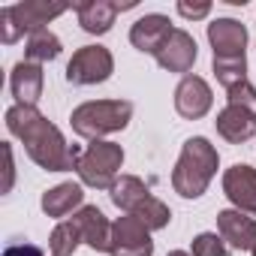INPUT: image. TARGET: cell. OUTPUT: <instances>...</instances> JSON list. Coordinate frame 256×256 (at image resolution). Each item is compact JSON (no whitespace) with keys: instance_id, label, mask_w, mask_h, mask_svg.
<instances>
[{"instance_id":"obj_1","label":"cell","mask_w":256,"mask_h":256,"mask_svg":"<svg viewBox=\"0 0 256 256\" xmlns=\"http://www.w3.org/2000/svg\"><path fill=\"white\" fill-rule=\"evenodd\" d=\"M6 130L24 145L28 157L46 172H70L78 166L82 151L66 145L64 133L36 108V106H10L6 108Z\"/></svg>"},{"instance_id":"obj_2","label":"cell","mask_w":256,"mask_h":256,"mask_svg":"<svg viewBox=\"0 0 256 256\" xmlns=\"http://www.w3.org/2000/svg\"><path fill=\"white\" fill-rule=\"evenodd\" d=\"M217 163H220V154L217 148L205 139V136H193L184 142L181 148V157L172 169V187L178 196L184 199H199L211 178L217 175Z\"/></svg>"},{"instance_id":"obj_3","label":"cell","mask_w":256,"mask_h":256,"mask_svg":"<svg viewBox=\"0 0 256 256\" xmlns=\"http://www.w3.org/2000/svg\"><path fill=\"white\" fill-rule=\"evenodd\" d=\"M133 118V102L130 100H90L82 102L78 108H72L70 124H72V133L90 142H100L108 133L124 130Z\"/></svg>"},{"instance_id":"obj_4","label":"cell","mask_w":256,"mask_h":256,"mask_svg":"<svg viewBox=\"0 0 256 256\" xmlns=\"http://www.w3.org/2000/svg\"><path fill=\"white\" fill-rule=\"evenodd\" d=\"M70 6L66 4H42V0H24V4H16V6H4L0 10V40L4 46H12L18 42L24 34H36V30H46V24L58 16H64Z\"/></svg>"},{"instance_id":"obj_5","label":"cell","mask_w":256,"mask_h":256,"mask_svg":"<svg viewBox=\"0 0 256 256\" xmlns=\"http://www.w3.org/2000/svg\"><path fill=\"white\" fill-rule=\"evenodd\" d=\"M124 166V148L118 142H90L82 157H78V178L82 184L94 187V190H112L118 181V172Z\"/></svg>"},{"instance_id":"obj_6","label":"cell","mask_w":256,"mask_h":256,"mask_svg":"<svg viewBox=\"0 0 256 256\" xmlns=\"http://www.w3.org/2000/svg\"><path fill=\"white\" fill-rule=\"evenodd\" d=\"M114 72V58L106 46H82L72 60L66 64V82L70 84H100Z\"/></svg>"},{"instance_id":"obj_7","label":"cell","mask_w":256,"mask_h":256,"mask_svg":"<svg viewBox=\"0 0 256 256\" xmlns=\"http://www.w3.org/2000/svg\"><path fill=\"white\" fill-rule=\"evenodd\" d=\"M108 256H154L151 229L136 220L133 214H124L112 223V250Z\"/></svg>"},{"instance_id":"obj_8","label":"cell","mask_w":256,"mask_h":256,"mask_svg":"<svg viewBox=\"0 0 256 256\" xmlns=\"http://www.w3.org/2000/svg\"><path fill=\"white\" fill-rule=\"evenodd\" d=\"M211 102H214V94H211V84L202 78V76H184L175 88V108L181 118L187 120H199L211 112Z\"/></svg>"},{"instance_id":"obj_9","label":"cell","mask_w":256,"mask_h":256,"mask_svg":"<svg viewBox=\"0 0 256 256\" xmlns=\"http://www.w3.org/2000/svg\"><path fill=\"white\" fill-rule=\"evenodd\" d=\"M223 193L238 211L256 214V169L247 163L229 166L223 172Z\"/></svg>"},{"instance_id":"obj_10","label":"cell","mask_w":256,"mask_h":256,"mask_svg":"<svg viewBox=\"0 0 256 256\" xmlns=\"http://www.w3.org/2000/svg\"><path fill=\"white\" fill-rule=\"evenodd\" d=\"M208 42L214 48V58L229 60V58H244L247 48V28L235 18H217L208 24Z\"/></svg>"},{"instance_id":"obj_11","label":"cell","mask_w":256,"mask_h":256,"mask_svg":"<svg viewBox=\"0 0 256 256\" xmlns=\"http://www.w3.org/2000/svg\"><path fill=\"white\" fill-rule=\"evenodd\" d=\"M196 54H199L196 40H193L187 30L175 28L172 36L166 40V46L157 52V64H160L163 70H169V72H184V76H190V70H193V64H196Z\"/></svg>"},{"instance_id":"obj_12","label":"cell","mask_w":256,"mask_h":256,"mask_svg":"<svg viewBox=\"0 0 256 256\" xmlns=\"http://www.w3.org/2000/svg\"><path fill=\"white\" fill-rule=\"evenodd\" d=\"M217 235L232 250H253L256 244V220L238 208H226L217 214Z\"/></svg>"},{"instance_id":"obj_13","label":"cell","mask_w":256,"mask_h":256,"mask_svg":"<svg viewBox=\"0 0 256 256\" xmlns=\"http://www.w3.org/2000/svg\"><path fill=\"white\" fill-rule=\"evenodd\" d=\"M172 24H169V18L166 16H160V12H151V16H142L133 28H130V42H133V48H139L142 54H154L157 58V52L166 46V40L172 36Z\"/></svg>"},{"instance_id":"obj_14","label":"cell","mask_w":256,"mask_h":256,"mask_svg":"<svg viewBox=\"0 0 256 256\" xmlns=\"http://www.w3.org/2000/svg\"><path fill=\"white\" fill-rule=\"evenodd\" d=\"M72 223L82 232V241L96 250V253H108L112 250V223L106 220V214L96 205H82L72 214Z\"/></svg>"},{"instance_id":"obj_15","label":"cell","mask_w":256,"mask_h":256,"mask_svg":"<svg viewBox=\"0 0 256 256\" xmlns=\"http://www.w3.org/2000/svg\"><path fill=\"white\" fill-rule=\"evenodd\" d=\"M42 66L30 60H18L10 72V90L16 96V106H36L42 96Z\"/></svg>"},{"instance_id":"obj_16","label":"cell","mask_w":256,"mask_h":256,"mask_svg":"<svg viewBox=\"0 0 256 256\" xmlns=\"http://www.w3.org/2000/svg\"><path fill=\"white\" fill-rule=\"evenodd\" d=\"M120 12V4H108V0H84V4H76V16L84 34L102 36L112 30L114 18Z\"/></svg>"},{"instance_id":"obj_17","label":"cell","mask_w":256,"mask_h":256,"mask_svg":"<svg viewBox=\"0 0 256 256\" xmlns=\"http://www.w3.org/2000/svg\"><path fill=\"white\" fill-rule=\"evenodd\" d=\"M214 124H217V133H220L226 142H232V145H241V142H247V139L256 136V118H253L250 112L238 108V106H226V108L217 114Z\"/></svg>"},{"instance_id":"obj_18","label":"cell","mask_w":256,"mask_h":256,"mask_svg":"<svg viewBox=\"0 0 256 256\" xmlns=\"http://www.w3.org/2000/svg\"><path fill=\"white\" fill-rule=\"evenodd\" d=\"M82 199H84V193H82V184H72V181H66V184H58V187H52V190H46L42 193V211L48 214V217H66V214H72L76 208H82Z\"/></svg>"},{"instance_id":"obj_19","label":"cell","mask_w":256,"mask_h":256,"mask_svg":"<svg viewBox=\"0 0 256 256\" xmlns=\"http://www.w3.org/2000/svg\"><path fill=\"white\" fill-rule=\"evenodd\" d=\"M108 196H112V202H114L124 214H133V211L151 196V190H148V184H145L142 178H136V175H120V178L114 181V187L108 190Z\"/></svg>"},{"instance_id":"obj_20","label":"cell","mask_w":256,"mask_h":256,"mask_svg":"<svg viewBox=\"0 0 256 256\" xmlns=\"http://www.w3.org/2000/svg\"><path fill=\"white\" fill-rule=\"evenodd\" d=\"M54 58H60V40L48 28L28 36V42H24V60L46 64V60H54Z\"/></svg>"},{"instance_id":"obj_21","label":"cell","mask_w":256,"mask_h":256,"mask_svg":"<svg viewBox=\"0 0 256 256\" xmlns=\"http://www.w3.org/2000/svg\"><path fill=\"white\" fill-rule=\"evenodd\" d=\"M78 244H82V232H78V226L72 223V217H70V220H60V223L54 226L52 238H48L52 256H72Z\"/></svg>"},{"instance_id":"obj_22","label":"cell","mask_w":256,"mask_h":256,"mask_svg":"<svg viewBox=\"0 0 256 256\" xmlns=\"http://www.w3.org/2000/svg\"><path fill=\"white\" fill-rule=\"evenodd\" d=\"M133 217H136V220H142L151 232H157V229H166V226H169L172 211H169V205H166V202H160L157 196H148V199L133 211Z\"/></svg>"},{"instance_id":"obj_23","label":"cell","mask_w":256,"mask_h":256,"mask_svg":"<svg viewBox=\"0 0 256 256\" xmlns=\"http://www.w3.org/2000/svg\"><path fill=\"white\" fill-rule=\"evenodd\" d=\"M214 76H217V82L229 90V88L247 82V60H244V58H229V60L214 58Z\"/></svg>"},{"instance_id":"obj_24","label":"cell","mask_w":256,"mask_h":256,"mask_svg":"<svg viewBox=\"0 0 256 256\" xmlns=\"http://www.w3.org/2000/svg\"><path fill=\"white\" fill-rule=\"evenodd\" d=\"M226 241L217 232H202L193 238V256H226Z\"/></svg>"},{"instance_id":"obj_25","label":"cell","mask_w":256,"mask_h":256,"mask_svg":"<svg viewBox=\"0 0 256 256\" xmlns=\"http://www.w3.org/2000/svg\"><path fill=\"white\" fill-rule=\"evenodd\" d=\"M226 94H229V106H238V108H244L256 118V88L250 82H241V84L229 88Z\"/></svg>"},{"instance_id":"obj_26","label":"cell","mask_w":256,"mask_h":256,"mask_svg":"<svg viewBox=\"0 0 256 256\" xmlns=\"http://www.w3.org/2000/svg\"><path fill=\"white\" fill-rule=\"evenodd\" d=\"M175 10H178L184 18H193V22H196V18H205V16L211 12V4H187V0H181Z\"/></svg>"},{"instance_id":"obj_27","label":"cell","mask_w":256,"mask_h":256,"mask_svg":"<svg viewBox=\"0 0 256 256\" xmlns=\"http://www.w3.org/2000/svg\"><path fill=\"white\" fill-rule=\"evenodd\" d=\"M4 256H42V250L36 244H12L4 250Z\"/></svg>"},{"instance_id":"obj_28","label":"cell","mask_w":256,"mask_h":256,"mask_svg":"<svg viewBox=\"0 0 256 256\" xmlns=\"http://www.w3.org/2000/svg\"><path fill=\"white\" fill-rule=\"evenodd\" d=\"M4 154H6V190L12 187V148L4 145Z\"/></svg>"},{"instance_id":"obj_29","label":"cell","mask_w":256,"mask_h":256,"mask_svg":"<svg viewBox=\"0 0 256 256\" xmlns=\"http://www.w3.org/2000/svg\"><path fill=\"white\" fill-rule=\"evenodd\" d=\"M169 256H190V253H187V250H172Z\"/></svg>"},{"instance_id":"obj_30","label":"cell","mask_w":256,"mask_h":256,"mask_svg":"<svg viewBox=\"0 0 256 256\" xmlns=\"http://www.w3.org/2000/svg\"><path fill=\"white\" fill-rule=\"evenodd\" d=\"M250 253H253V256H256V244H253V250H250Z\"/></svg>"}]
</instances>
